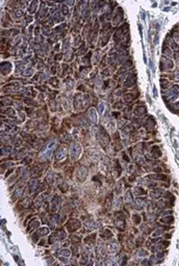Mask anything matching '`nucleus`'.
Masks as SVG:
<instances>
[{
	"label": "nucleus",
	"mask_w": 179,
	"mask_h": 266,
	"mask_svg": "<svg viewBox=\"0 0 179 266\" xmlns=\"http://www.w3.org/2000/svg\"><path fill=\"white\" fill-rule=\"evenodd\" d=\"M55 144H56V141H55V140L49 141V142L45 145L44 150L42 151L41 158H42V159H49L50 156H51V154H52V152H53V149H54Z\"/></svg>",
	"instance_id": "f257e3e1"
},
{
	"label": "nucleus",
	"mask_w": 179,
	"mask_h": 266,
	"mask_svg": "<svg viewBox=\"0 0 179 266\" xmlns=\"http://www.w3.org/2000/svg\"><path fill=\"white\" fill-rule=\"evenodd\" d=\"M56 157H57V159L65 158V157H66V151H65V149H59L58 152H57V154H56Z\"/></svg>",
	"instance_id": "20e7f679"
},
{
	"label": "nucleus",
	"mask_w": 179,
	"mask_h": 266,
	"mask_svg": "<svg viewBox=\"0 0 179 266\" xmlns=\"http://www.w3.org/2000/svg\"><path fill=\"white\" fill-rule=\"evenodd\" d=\"M80 153H81V148H80V145L77 144V143L73 144L72 150H71V156H72L74 159H76V158L80 155Z\"/></svg>",
	"instance_id": "f03ea898"
},
{
	"label": "nucleus",
	"mask_w": 179,
	"mask_h": 266,
	"mask_svg": "<svg viewBox=\"0 0 179 266\" xmlns=\"http://www.w3.org/2000/svg\"><path fill=\"white\" fill-rule=\"evenodd\" d=\"M95 113H96V111H95L94 109H90L88 114L91 115V116H90V118L92 119V122H93V123H96V122H97V115H96Z\"/></svg>",
	"instance_id": "7ed1b4c3"
}]
</instances>
